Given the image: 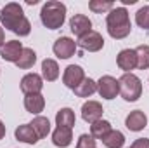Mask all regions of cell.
Returning <instances> with one entry per match:
<instances>
[{
    "mask_svg": "<svg viewBox=\"0 0 149 148\" xmlns=\"http://www.w3.org/2000/svg\"><path fill=\"white\" fill-rule=\"evenodd\" d=\"M43 106H45V99L42 94H28L24 98V108L30 113L37 115L40 111H43Z\"/></svg>",
    "mask_w": 149,
    "mask_h": 148,
    "instance_id": "e0dca14e",
    "label": "cell"
},
{
    "mask_svg": "<svg viewBox=\"0 0 149 148\" xmlns=\"http://www.w3.org/2000/svg\"><path fill=\"white\" fill-rule=\"evenodd\" d=\"M70 28H71V32L74 35L80 38L92 30V21L83 14H74L71 18V21H70Z\"/></svg>",
    "mask_w": 149,
    "mask_h": 148,
    "instance_id": "4fadbf2b",
    "label": "cell"
},
{
    "mask_svg": "<svg viewBox=\"0 0 149 148\" xmlns=\"http://www.w3.org/2000/svg\"><path fill=\"white\" fill-rule=\"evenodd\" d=\"M88 9H90L92 12L101 14V12H106V11L114 9V4L109 2V0H106V2H102V0H90V2H88Z\"/></svg>",
    "mask_w": 149,
    "mask_h": 148,
    "instance_id": "484cf974",
    "label": "cell"
},
{
    "mask_svg": "<svg viewBox=\"0 0 149 148\" xmlns=\"http://www.w3.org/2000/svg\"><path fill=\"white\" fill-rule=\"evenodd\" d=\"M106 23H108V33L113 38L120 40V38H125L127 35H130L132 25H130V18H128V12L125 7L111 9L106 18Z\"/></svg>",
    "mask_w": 149,
    "mask_h": 148,
    "instance_id": "7a4b0ae2",
    "label": "cell"
},
{
    "mask_svg": "<svg viewBox=\"0 0 149 148\" xmlns=\"http://www.w3.org/2000/svg\"><path fill=\"white\" fill-rule=\"evenodd\" d=\"M102 111H104L102 110V105L99 101H87L81 106V117H83L85 122L94 124V122L102 118Z\"/></svg>",
    "mask_w": 149,
    "mask_h": 148,
    "instance_id": "7c38bea8",
    "label": "cell"
},
{
    "mask_svg": "<svg viewBox=\"0 0 149 148\" xmlns=\"http://www.w3.org/2000/svg\"><path fill=\"white\" fill-rule=\"evenodd\" d=\"M71 141H73V132H71L70 127H61V125H57L56 131L52 132V143H54L56 147L66 148V147L71 145Z\"/></svg>",
    "mask_w": 149,
    "mask_h": 148,
    "instance_id": "9a60e30c",
    "label": "cell"
},
{
    "mask_svg": "<svg viewBox=\"0 0 149 148\" xmlns=\"http://www.w3.org/2000/svg\"><path fill=\"white\" fill-rule=\"evenodd\" d=\"M76 42H74L73 38L70 37H61L57 38L56 42H54V54L59 58V59H68V58H71L74 52H76Z\"/></svg>",
    "mask_w": 149,
    "mask_h": 148,
    "instance_id": "52a82bcc",
    "label": "cell"
},
{
    "mask_svg": "<svg viewBox=\"0 0 149 148\" xmlns=\"http://www.w3.org/2000/svg\"><path fill=\"white\" fill-rule=\"evenodd\" d=\"M23 49H24V47L21 45L19 40H9V42H5V44L0 47V56H2L5 61H9V63H16V61L21 58Z\"/></svg>",
    "mask_w": 149,
    "mask_h": 148,
    "instance_id": "30bf717a",
    "label": "cell"
},
{
    "mask_svg": "<svg viewBox=\"0 0 149 148\" xmlns=\"http://www.w3.org/2000/svg\"><path fill=\"white\" fill-rule=\"evenodd\" d=\"M137 56V68L139 70H148L149 68V45H139L135 49Z\"/></svg>",
    "mask_w": 149,
    "mask_h": 148,
    "instance_id": "d4e9b609",
    "label": "cell"
},
{
    "mask_svg": "<svg viewBox=\"0 0 149 148\" xmlns=\"http://www.w3.org/2000/svg\"><path fill=\"white\" fill-rule=\"evenodd\" d=\"M135 23L142 28V30H149V5L141 7L135 12Z\"/></svg>",
    "mask_w": 149,
    "mask_h": 148,
    "instance_id": "4316f807",
    "label": "cell"
},
{
    "mask_svg": "<svg viewBox=\"0 0 149 148\" xmlns=\"http://www.w3.org/2000/svg\"><path fill=\"white\" fill-rule=\"evenodd\" d=\"M74 122H76V117H74V111L71 108H61L56 115V124L61 125V127H70L73 129Z\"/></svg>",
    "mask_w": 149,
    "mask_h": 148,
    "instance_id": "ffe728a7",
    "label": "cell"
},
{
    "mask_svg": "<svg viewBox=\"0 0 149 148\" xmlns=\"http://www.w3.org/2000/svg\"><path fill=\"white\" fill-rule=\"evenodd\" d=\"M130 148H149V140L148 138H139V140H135L132 143Z\"/></svg>",
    "mask_w": 149,
    "mask_h": 148,
    "instance_id": "f1b7e54d",
    "label": "cell"
},
{
    "mask_svg": "<svg viewBox=\"0 0 149 148\" xmlns=\"http://www.w3.org/2000/svg\"><path fill=\"white\" fill-rule=\"evenodd\" d=\"M101 141L104 143L106 148H123V145H125V136H123V132L111 129Z\"/></svg>",
    "mask_w": 149,
    "mask_h": 148,
    "instance_id": "d6986e66",
    "label": "cell"
},
{
    "mask_svg": "<svg viewBox=\"0 0 149 148\" xmlns=\"http://www.w3.org/2000/svg\"><path fill=\"white\" fill-rule=\"evenodd\" d=\"M40 19H42V25L49 30L61 28L66 21V5L57 0H50L43 4L40 11Z\"/></svg>",
    "mask_w": 149,
    "mask_h": 148,
    "instance_id": "3957f363",
    "label": "cell"
},
{
    "mask_svg": "<svg viewBox=\"0 0 149 148\" xmlns=\"http://www.w3.org/2000/svg\"><path fill=\"white\" fill-rule=\"evenodd\" d=\"M125 125H127V129H130L134 132H139L148 125V117L142 110H134L128 113V117L125 120Z\"/></svg>",
    "mask_w": 149,
    "mask_h": 148,
    "instance_id": "5bb4252c",
    "label": "cell"
},
{
    "mask_svg": "<svg viewBox=\"0 0 149 148\" xmlns=\"http://www.w3.org/2000/svg\"><path fill=\"white\" fill-rule=\"evenodd\" d=\"M30 125L33 127V131L37 132L38 138H47V134L50 132V122H49V118H47V117L38 115V117L33 118V122H31Z\"/></svg>",
    "mask_w": 149,
    "mask_h": 148,
    "instance_id": "7402d4cb",
    "label": "cell"
},
{
    "mask_svg": "<svg viewBox=\"0 0 149 148\" xmlns=\"http://www.w3.org/2000/svg\"><path fill=\"white\" fill-rule=\"evenodd\" d=\"M116 65H118L120 70H123L125 73H132V70L137 68L135 49H123V51H120V54L116 56Z\"/></svg>",
    "mask_w": 149,
    "mask_h": 148,
    "instance_id": "9c48e42d",
    "label": "cell"
},
{
    "mask_svg": "<svg viewBox=\"0 0 149 148\" xmlns=\"http://www.w3.org/2000/svg\"><path fill=\"white\" fill-rule=\"evenodd\" d=\"M3 40H5V33H3V28H2V26H0V47H2V45H3V44H5V42H3Z\"/></svg>",
    "mask_w": 149,
    "mask_h": 148,
    "instance_id": "f546056e",
    "label": "cell"
},
{
    "mask_svg": "<svg viewBox=\"0 0 149 148\" xmlns=\"http://www.w3.org/2000/svg\"><path fill=\"white\" fill-rule=\"evenodd\" d=\"M59 77V65L54 59H43L42 63V78L47 82H54Z\"/></svg>",
    "mask_w": 149,
    "mask_h": 148,
    "instance_id": "ac0fdd59",
    "label": "cell"
},
{
    "mask_svg": "<svg viewBox=\"0 0 149 148\" xmlns=\"http://www.w3.org/2000/svg\"><path fill=\"white\" fill-rule=\"evenodd\" d=\"M120 82V94L125 101H137L142 94V82L137 75L123 73Z\"/></svg>",
    "mask_w": 149,
    "mask_h": 148,
    "instance_id": "277c9868",
    "label": "cell"
},
{
    "mask_svg": "<svg viewBox=\"0 0 149 148\" xmlns=\"http://www.w3.org/2000/svg\"><path fill=\"white\" fill-rule=\"evenodd\" d=\"M16 140H19V141H23V143H28V145H35L38 141V136L37 132L33 131V127L30 125V124H23V125H19L17 129H16Z\"/></svg>",
    "mask_w": 149,
    "mask_h": 148,
    "instance_id": "2e32d148",
    "label": "cell"
},
{
    "mask_svg": "<svg viewBox=\"0 0 149 148\" xmlns=\"http://www.w3.org/2000/svg\"><path fill=\"white\" fill-rule=\"evenodd\" d=\"M83 78H85V72H83V68L78 66V65H70V66L64 70V75H63L64 85L70 87V89H73V91L83 82Z\"/></svg>",
    "mask_w": 149,
    "mask_h": 148,
    "instance_id": "ba28073f",
    "label": "cell"
},
{
    "mask_svg": "<svg viewBox=\"0 0 149 148\" xmlns=\"http://www.w3.org/2000/svg\"><path fill=\"white\" fill-rule=\"evenodd\" d=\"M35 63H37V54H35V51L30 49V47H24L23 52H21V58L16 61V66L21 68V70H28V68H31Z\"/></svg>",
    "mask_w": 149,
    "mask_h": 148,
    "instance_id": "44dd1931",
    "label": "cell"
},
{
    "mask_svg": "<svg viewBox=\"0 0 149 148\" xmlns=\"http://www.w3.org/2000/svg\"><path fill=\"white\" fill-rule=\"evenodd\" d=\"M0 21L7 30H10L12 33H16L19 37H26L31 32V25H30L28 18L24 16L23 7L19 4H14V2L7 4L0 11Z\"/></svg>",
    "mask_w": 149,
    "mask_h": 148,
    "instance_id": "6da1fadb",
    "label": "cell"
},
{
    "mask_svg": "<svg viewBox=\"0 0 149 148\" xmlns=\"http://www.w3.org/2000/svg\"><path fill=\"white\" fill-rule=\"evenodd\" d=\"M97 92L104 99H114L120 94V82L111 75H104L97 82Z\"/></svg>",
    "mask_w": 149,
    "mask_h": 148,
    "instance_id": "5b68a950",
    "label": "cell"
},
{
    "mask_svg": "<svg viewBox=\"0 0 149 148\" xmlns=\"http://www.w3.org/2000/svg\"><path fill=\"white\" fill-rule=\"evenodd\" d=\"M76 148H95V138H92L90 134H81L78 138Z\"/></svg>",
    "mask_w": 149,
    "mask_h": 148,
    "instance_id": "83f0119b",
    "label": "cell"
},
{
    "mask_svg": "<svg viewBox=\"0 0 149 148\" xmlns=\"http://www.w3.org/2000/svg\"><path fill=\"white\" fill-rule=\"evenodd\" d=\"M78 45L83 49V51H88V52H97L104 47V38L99 32H94L90 30L88 33H85L83 37L78 38Z\"/></svg>",
    "mask_w": 149,
    "mask_h": 148,
    "instance_id": "8992f818",
    "label": "cell"
},
{
    "mask_svg": "<svg viewBox=\"0 0 149 148\" xmlns=\"http://www.w3.org/2000/svg\"><path fill=\"white\" fill-rule=\"evenodd\" d=\"M5 136V125H3V122L0 120V140Z\"/></svg>",
    "mask_w": 149,
    "mask_h": 148,
    "instance_id": "4dcf8cb0",
    "label": "cell"
},
{
    "mask_svg": "<svg viewBox=\"0 0 149 148\" xmlns=\"http://www.w3.org/2000/svg\"><path fill=\"white\" fill-rule=\"evenodd\" d=\"M43 87V78L37 73H28L21 78V91L28 96V94H40Z\"/></svg>",
    "mask_w": 149,
    "mask_h": 148,
    "instance_id": "8fae6325",
    "label": "cell"
},
{
    "mask_svg": "<svg viewBox=\"0 0 149 148\" xmlns=\"http://www.w3.org/2000/svg\"><path fill=\"white\" fill-rule=\"evenodd\" d=\"M111 131V124L108 120H97L94 124H90V136L95 138V140H102L108 132Z\"/></svg>",
    "mask_w": 149,
    "mask_h": 148,
    "instance_id": "cb8c5ba5",
    "label": "cell"
},
{
    "mask_svg": "<svg viewBox=\"0 0 149 148\" xmlns=\"http://www.w3.org/2000/svg\"><path fill=\"white\" fill-rule=\"evenodd\" d=\"M95 91H97V82L92 80V78H87V77H85L83 82L74 89V94L80 96V98H90Z\"/></svg>",
    "mask_w": 149,
    "mask_h": 148,
    "instance_id": "603a6c76",
    "label": "cell"
}]
</instances>
